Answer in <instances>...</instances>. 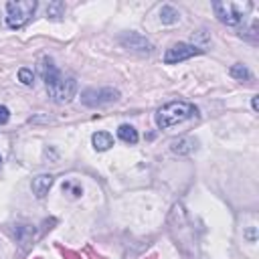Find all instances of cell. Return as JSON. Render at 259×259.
<instances>
[{
	"instance_id": "3957f363",
	"label": "cell",
	"mask_w": 259,
	"mask_h": 259,
	"mask_svg": "<svg viewBox=\"0 0 259 259\" xmlns=\"http://www.w3.org/2000/svg\"><path fill=\"white\" fill-rule=\"evenodd\" d=\"M38 2L36 0H16V2H6V24L10 28H22L32 14L36 12Z\"/></svg>"
},
{
	"instance_id": "5b68a950",
	"label": "cell",
	"mask_w": 259,
	"mask_h": 259,
	"mask_svg": "<svg viewBox=\"0 0 259 259\" xmlns=\"http://www.w3.org/2000/svg\"><path fill=\"white\" fill-rule=\"evenodd\" d=\"M119 99V91L113 87H99V89H85L81 93V103L87 107H103L115 103Z\"/></svg>"
},
{
	"instance_id": "e0dca14e",
	"label": "cell",
	"mask_w": 259,
	"mask_h": 259,
	"mask_svg": "<svg viewBox=\"0 0 259 259\" xmlns=\"http://www.w3.org/2000/svg\"><path fill=\"white\" fill-rule=\"evenodd\" d=\"M251 107L257 111L259 109V99H257V95H253V99H251Z\"/></svg>"
},
{
	"instance_id": "9a60e30c",
	"label": "cell",
	"mask_w": 259,
	"mask_h": 259,
	"mask_svg": "<svg viewBox=\"0 0 259 259\" xmlns=\"http://www.w3.org/2000/svg\"><path fill=\"white\" fill-rule=\"evenodd\" d=\"M18 81H20V83H24V85H32V81H34L32 71H30V69H26V67L18 69Z\"/></svg>"
},
{
	"instance_id": "52a82bcc",
	"label": "cell",
	"mask_w": 259,
	"mask_h": 259,
	"mask_svg": "<svg viewBox=\"0 0 259 259\" xmlns=\"http://www.w3.org/2000/svg\"><path fill=\"white\" fill-rule=\"evenodd\" d=\"M119 42L125 47V49H132V51H138V53H150L154 49V45L142 36L140 32H125L119 36Z\"/></svg>"
},
{
	"instance_id": "d6986e66",
	"label": "cell",
	"mask_w": 259,
	"mask_h": 259,
	"mask_svg": "<svg viewBox=\"0 0 259 259\" xmlns=\"http://www.w3.org/2000/svg\"><path fill=\"white\" fill-rule=\"evenodd\" d=\"M0 162H2V156H0Z\"/></svg>"
},
{
	"instance_id": "30bf717a",
	"label": "cell",
	"mask_w": 259,
	"mask_h": 259,
	"mask_svg": "<svg viewBox=\"0 0 259 259\" xmlns=\"http://www.w3.org/2000/svg\"><path fill=\"white\" fill-rule=\"evenodd\" d=\"M194 148H196V142L192 138H178V140H172V144H170V150L174 154H180V156L190 154Z\"/></svg>"
},
{
	"instance_id": "ac0fdd59",
	"label": "cell",
	"mask_w": 259,
	"mask_h": 259,
	"mask_svg": "<svg viewBox=\"0 0 259 259\" xmlns=\"http://www.w3.org/2000/svg\"><path fill=\"white\" fill-rule=\"evenodd\" d=\"M247 237H249V239H251V241H255V229H251V231H249V233H247Z\"/></svg>"
},
{
	"instance_id": "7c38bea8",
	"label": "cell",
	"mask_w": 259,
	"mask_h": 259,
	"mask_svg": "<svg viewBox=\"0 0 259 259\" xmlns=\"http://www.w3.org/2000/svg\"><path fill=\"white\" fill-rule=\"evenodd\" d=\"M160 20H162V24H176V22L180 20V12H178L174 6L164 4V6L160 8Z\"/></svg>"
},
{
	"instance_id": "277c9868",
	"label": "cell",
	"mask_w": 259,
	"mask_h": 259,
	"mask_svg": "<svg viewBox=\"0 0 259 259\" xmlns=\"http://www.w3.org/2000/svg\"><path fill=\"white\" fill-rule=\"evenodd\" d=\"M214 16L227 24V26H237L245 18V14L251 10V2L239 4V2H212Z\"/></svg>"
},
{
	"instance_id": "7a4b0ae2",
	"label": "cell",
	"mask_w": 259,
	"mask_h": 259,
	"mask_svg": "<svg viewBox=\"0 0 259 259\" xmlns=\"http://www.w3.org/2000/svg\"><path fill=\"white\" fill-rule=\"evenodd\" d=\"M194 115H196L194 103H190V101H168L156 111L154 119H156V125L160 130H168L172 125H178V123L194 117Z\"/></svg>"
},
{
	"instance_id": "5bb4252c",
	"label": "cell",
	"mask_w": 259,
	"mask_h": 259,
	"mask_svg": "<svg viewBox=\"0 0 259 259\" xmlns=\"http://www.w3.org/2000/svg\"><path fill=\"white\" fill-rule=\"evenodd\" d=\"M65 12V4L61 0H55V2H49L47 6V16L49 18H61Z\"/></svg>"
},
{
	"instance_id": "2e32d148",
	"label": "cell",
	"mask_w": 259,
	"mask_h": 259,
	"mask_svg": "<svg viewBox=\"0 0 259 259\" xmlns=\"http://www.w3.org/2000/svg\"><path fill=\"white\" fill-rule=\"evenodd\" d=\"M8 119H10V109L6 105H0V125L8 123Z\"/></svg>"
},
{
	"instance_id": "4fadbf2b",
	"label": "cell",
	"mask_w": 259,
	"mask_h": 259,
	"mask_svg": "<svg viewBox=\"0 0 259 259\" xmlns=\"http://www.w3.org/2000/svg\"><path fill=\"white\" fill-rule=\"evenodd\" d=\"M229 75L235 77V79H239V81H247V79H251V71H249L245 65H241V63L233 65L231 71H229Z\"/></svg>"
},
{
	"instance_id": "8fae6325",
	"label": "cell",
	"mask_w": 259,
	"mask_h": 259,
	"mask_svg": "<svg viewBox=\"0 0 259 259\" xmlns=\"http://www.w3.org/2000/svg\"><path fill=\"white\" fill-rule=\"evenodd\" d=\"M117 138H119L121 142L130 144V146L138 144V140H140V136H138L136 127H134V125H130V123H121V125L117 127Z\"/></svg>"
},
{
	"instance_id": "6da1fadb",
	"label": "cell",
	"mask_w": 259,
	"mask_h": 259,
	"mask_svg": "<svg viewBox=\"0 0 259 259\" xmlns=\"http://www.w3.org/2000/svg\"><path fill=\"white\" fill-rule=\"evenodd\" d=\"M40 75L45 79L49 97L55 103H69L75 97V93H77V79L69 77V75H63L53 65V61L47 59V57L40 61Z\"/></svg>"
},
{
	"instance_id": "ba28073f",
	"label": "cell",
	"mask_w": 259,
	"mask_h": 259,
	"mask_svg": "<svg viewBox=\"0 0 259 259\" xmlns=\"http://www.w3.org/2000/svg\"><path fill=\"white\" fill-rule=\"evenodd\" d=\"M53 176L51 174H38L36 178H32V184H30V188H32V194L36 196V198H45L47 194H49V190H51V186H53Z\"/></svg>"
},
{
	"instance_id": "8992f818",
	"label": "cell",
	"mask_w": 259,
	"mask_h": 259,
	"mask_svg": "<svg viewBox=\"0 0 259 259\" xmlns=\"http://www.w3.org/2000/svg\"><path fill=\"white\" fill-rule=\"evenodd\" d=\"M202 53H204V49H200V47H194V45H188V42H176L164 53V63L166 65H176V63L188 61V59H192L196 55H202Z\"/></svg>"
},
{
	"instance_id": "9c48e42d",
	"label": "cell",
	"mask_w": 259,
	"mask_h": 259,
	"mask_svg": "<svg viewBox=\"0 0 259 259\" xmlns=\"http://www.w3.org/2000/svg\"><path fill=\"white\" fill-rule=\"evenodd\" d=\"M91 144H93V148L97 152H105V150H109L113 146V136L109 132H95L91 136Z\"/></svg>"
}]
</instances>
